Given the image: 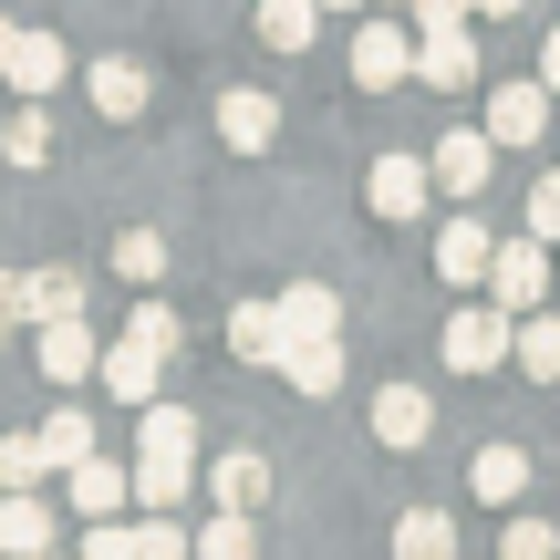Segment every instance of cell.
Instances as JSON below:
<instances>
[{
    "label": "cell",
    "instance_id": "1",
    "mask_svg": "<svg viewBox=\"0 0 560 560\" xmlns=\"http://www.w3.org/2000/svg\"><path fill=\"white\" fill-rule=\"evenodd\" d=\"M540 291H560L550 240H499L488 249V301H499V312H540Z\"/></svg>",
    "mask_w": 560,
    "mask_h": 560
},
{
    "label": "cell",
    "instance_id": "2",
    "mask_svg": "<svg viewBox=\"0 0 560 560\" xmlns=\"http://www.w3.org/2000/svg\"><path fill=\"white\" fill-rule=\"evenodd\" d=\"M509 332H520V322H509L499 301H467V312H446V363H457V374H499Z\"/></svg>",
    "mask_w": 560,
    "mask_h": 560
},
{
    "label": "cell",
    "instance_id": "3",
    "mask_svg": "<svg viewBox=\"0 0 560 560\" xmlns=\"http://www.w3.org/2000/svg\"><path fill=\"white\" fill-rule=\"evenodd\" d=\"M353 83H363V94L416 83V32H405V21H363V32H353Z\"/></svg>",
    "mask_w": 560,
    "mask_h": 560
},
{
    "label": "cell",
    "instance_id": "4",
    "mask_svg": "<svg viewBox=\"0 0 560 560\" xmlns=\"http://www.w3.org/2000/svg\"><path fill=\"white\" fill-rule=\"evenodd\" d=\"M488 166H499V136H488V125H446V136H436V156H425V177H436L446 198H478V187H488Z\"/></svg>",
    "mask_w": 560,
    "mask_h": 560
},
{
    "label": "cell",
    "instance_id": "5",
    "mask_svg": "<svg viewBox=\"0 0 560 560\" xmlns=\"http://www.w3.org/2000/svg\"><path fill=\"white\" fill-rule=\"evenodd\" d=\"M32 363H42L52 384H94L104 342H94V322H83V312H62V322H42V332H32Z\"/></svg>",
    "mask_w": 560,
    "mask_h": 560
},
{
    "label": "cell",
    "instance_id": "6",
    "mask_svg": "<svg viewBox=\"0 0 560 560\" xmlns=\"http://www.w3.org/2000/svg\"><path fill=\"white\" fill-rule=\"evenodd\" d=\"M550 83L540 73H529V83H499V94H488V136H499V145H540L550 136Z\"/></svg>",
    "mask_w": 560,
    "mask_h": 560
},
{
    "label": "cell",
    "instance_id": "7",
    "mask_svg": "<svg viewBox=\"0 0 560 560\" xmlns=\"http://www.w3.org/2000/svg\"><path fill=\"white\" fill-rule=\"evenodd\" d=\"M83 94H94V115H104V125H136V115H145V94H156V83H145V62H125V52H104V62H83Z\"/></svg>",
    "mask_w": 560,
    "mask_h": 560
},
{
    "label": "cell",
    "instance_id": "8",
    "mask_svg": "<svg viewBox=\"0 0 560 560\" xmlns=\"http://www.w3.org/2000/svg\"><path fill=\"white\" fill-rule=\"evenodd\" d=\"M363 198H374V219H425V198H436V177H425V156H374V177H363Z\"/></svg>",
    "mask_w": 560,
    "mask_h": 560
},
{
    "label": "cell",
    "instance_id": "9",
    "mask_svg": "<svg viewBox=\"0 0 560 560\" xmlns=\"http://www.w3.org/2000/svg\"><path fill=\"white\" fill-rule=\"evenodd\" d=\"M416 83H436V94L478 83V42H467V21H446V32H416Z\"/></svg>",
    "mask_w": 560,
    "mask_h": 560
},
{
    "label": "cell",
    "instance_id": "10",
    "mask_svg": "<svg viewBox=\"0 0 560 560\" xmlns=\"http://www.w3.org/2000/svg\"><path fill=\"white\" fill-rule=\"evenodd\" d=\"M280 332H291V342H342V291L291 280V291H280Z\"/></svg>",
    "mask_w": 560,
    "mask_h": 560
},
{
    "label": "cell",
    "instance_id": "11",
    "mask_svg": "<svg viewBox=\"0 0 560 560\" xmlns=\"http://www.w3.org/2000/svg\"><path fill=\"white\" fill-rule=\"evenodd\" d=\"M52 540H62V529H52V509H42L32 488H0V550H11V560H42Z\"/></svg>",
    "mask_w": 560,
    "mask_h": 560
},
{
    "label": "cell",
    "instance_id": "12",
    "mask_svg": "<svg viewBox=\"0 0 560 560\" xmlns=\"http://www.w3.org/2000/svg\"><path fill=\"white\" fill-rule=\"evenodd\" d=\"M156 374L166 363L145 353V342H104V363H94V384H115V405H136V416L156 405Z\"/></svg>",
    "mask_w": 560,
    "mask_h": 560
},
{
    "label": "cell",
    "instance_id": "13",
    "mask_svg": "<svg viewBox=\"0 0 560 560\" xmlns=\"http://www.w3.org/2000/svg\"><path fill=\"white\" fill-rule=\"evenodd\" d=\"M62 73H73V52H62L52 32H21V42H11V73H0V83H21V104H42Z\"/></svg>",
    "mask_w": 560,
    "mask_h": 560
},
{
    "label": "cell",
    "instance_id": "14",
    "mask_svg": "<svg viewBox=\"0 0 560 560\" xmlns=\"http://www.w3.org/2000/svg\"><path fill=\"white\" fill-rule=\"evenodd\" d=\"M62 488H73V509H83V520H125V499H136L115 457H83V467H62Z\"/></svg>",
    "mask_w": 560,
    "mask_h": 560
},
{
    "label": "cell",
    "instance_id": "15",
    "mask_svg": "<svg viewBox=\"0 0 560 560\" xmlns=\"http://www.w3.org/2000/svg\"><path fill=\"white\" fill-rule=\"evenodd\" d=\"M425 425H436L425 384H384V395H374V436H384V446H425Z\"/></svg>",
    "mask_w": 560,
    "mask_h": 560
},
{
    "label": "cell",
    "instance_id": "16",
    "mask_svg": "<svg viewBox=\"0 0 560 560\" xmlns=\"http://www.w3.org/2000/svg\"><path fill=\"white\" fill-rule=\"evenodd\" d=\"M229 353H240V363H280V353H291L280 301H240V312H229Z\"/></svg>",
    "mask_w": 560,
    "mask_h": 560
},
{
    "label": "cell",
    "instance_id": "17",
    "mask_svg": "<svg viewBox=\"0 0 560 560\" xmlns=\"http://www.w3.org/2000/svg\"><path fill=\"white\" fill-rule=\"evenodd\" d=\"M219 136L240 145V156H270V136H280V104H270V94H219Z\"/></svg>",
    "mask_w": 560,
    "mask_h": 560
},
{
    "label": "cell",
    "instance_id": "18",
    "mask_svg": "<svg viewBox=\"0 0 560 560\" xmlns=\"http://www.w3.org/2000/svg\"><path fill=\"white\" fill-rule=\"evenodd\" d=\"M488 249H499V240H488L478 219H446V240H436V280H457V291H467V280H488Z\"/></svg>",
    "mask_w": 560,
    "mask_h": 560
},
{
    "label": "cell",
    "instance_id": "19",
    "mask_svg": "<svg viewBox=\"0 0 560 560\" xmlns=\"http://www.w3.org/2000/svg\"><path fill=\"white\" fill-rule=\"evenodd\" d=\"M467 478H478L488 509H520V499H529V457H520V446H478V467H467Z\"/></svg>",
    "mask_w": 560,
    "mask_h": 560
},
{
    "label": "cell",
    "instance_id": "20",
    "mask_svg": "<svg viewBox=\"0 0 560 560\" xmlns=\"http://www.w3.org/2000/svg\"><path fill=\"white\" fill-rule=\"evenodd\" d=\"M208 488H219V509H260V499H270V457H249V446H229V457L208 467Z\"/></svg>",
    "mask_w": 560,
    "mask_h": 560
},
{
    "label": "cell",
    "instance_id": "21",
    "mask_svg": "<svg viewBox=\"0 0 560 560\" xmlns=\"http://www.w3.org/2000/svg\"><path fill=\"white\" fill-rule=\"evenodd\" d=\"M395 560H457V520H446V509H405L395 520Z\"/></svg>",
    "mask_w": 560,
    "mask_h": 560
},
{
    "label": "cell",
    "instance_id": "22",
    "mask_svg": "<svg viewBox=\"0 0 560 560\" xmlns=\"http://www.w3.org/2000/svg\"><path fill=\"white\" fill-rule=\"evenodd\" d=\"M509 363H529L540 384H560V312H520V332H509Z\"/></svg>",
    "mask_w": 560,
    "mask_h": 560
},
{
    "label": "cell",
    "instance_id": "23",
    "mask_svg": "<svg viewBox=\"0 0 560 560\" xmlns=\"http://www.w3.org/2000/svg\"><path fill=\"white\" fill-rule=\"evenodd\" d=\"M32 436H42V457H52V467H83V457H94V416H83V405H52Z\"/></svg>",
    "mask_w": 560,
    "mask_h": 560
},
{
    "label": "cell",
    "instance_id": "24",
    "mask_svg": "<svg viewBox=\"0 0 560 560\" xmlns=\"http://www.w3.org/2000/svg\"><path fill=\"white\" fill-rule=\"evenodd\" d=\"M280 374H291V395H332V384H342V342H291V353H280Z\"/></svg>",
    "mask_w": 560,
    "mask_h": 560
},
{
    "label": "cell",
    "instance_id": "25",
    "mask_svg": "<svg viewBox=\"0 0 560 560\" xmlns=\"http://www.w3.org/2000/svg\"><path fill=\"white\" fill-rule=\"evenodd\" d=\"M187 550L198 560H260V529H249V509H219L208 529H187Z\"/></svg>",
    "mask_w": 560,
    "mask_h": 560
},
{
    "label": "cell",
    "instance_id": "26",
    "mask_svg": "<svg viewBox=\"0 0 560 560\" xmlns=\"http://www.w3.org/2000/svg\"><path fill=\"white\" fill-rule=\"evenodd\" d=\"M187 446H198V416H187V405H145L136 457H187Z\"/></svg>",
    "mask_w": 560,
    "mask_h": 560
},
{
    "label": "cell",
    "instance_id": "27",
    "mask_svg": "<svg viewBox=\"0 0 560 560\" xmlns=\"http://www.w3.org/2000/svg\"><path fill=\"white\" fill-rule=\"evenodd\" d=\"M62 312H83V280L73 270H32V280H21V322H62Z\"/></svg>",
    "mask_w": 560,
    "mask_h": 560
},
{
    "label": "cell",
    "instance_id": "28",
    "mask_svg": "<svg viewBox=\"0 0 560 560\" xmlns=\"http://www.w3.org/2000/svg\"><path fill=\"white\" fill-rule=\"evenodd\" d=\"M125 488H136V509H177L187 499V457H136Z\"/></svg>",
    "mask_w": 560,
    "mask_h": 560
},
{
    "label": "cell",
    "instance_id": "29",
    "mask_svg": "<svg viewBox=\"0 0 560 560\" xmlns=\"http://www.w3.org/2000/svg\"><path fill=\"white\" fill-rule=\"evenodd\" d=\"M312 21H322V0H260V42H270V52H301Z\"/></svg>",
    "mask_w": 560,
    "mask_h": 560
},
{
    "label": "cell",
    "instance_id": "30",
    "mask_svg": "<svg viewBox=\"0 0 560 560\" xmlns=\"http://www.w3.org/2000/svg\"><path fill=\"white\" fill-rule=\"evenodd\" d=\"M0 156H11V166H42V156H52V115H42V104H21V115L0 125Z\"/></svg>",
    "mask_w": 560,
    "mask_h": 560
},
{
    "label": "cell",
    "instance_id": "31",
    "mask_svg": "<svg viewBox=\"0 0 560 560\" xmlns=\"http://www.w3.org/2000/svg\"><path fill=\"white\" fill-rule=\"evenodd\" d=\"M42 478H62L52 457H42V436L21 425V436H0V488H42Z\"/></svg>",
    "mask_w": 560,
    "mask_h": 560
},
{
    "label": "cell",
    "instance_id": "32",
    "mask_svg": "<svg viewBox=\"0 0 560 560\" xmlns=\"http://www.w3.org/2000/svg\"><path fill=\"white\" fill-rule=\"evenodd\" d=\"M499 560H560V529L540 520V509H520V520L499 529Z\"/></svg>",
    "mask_w": 560,
    "mask_h": 560
},
{
    "label": "cell",
    "instance_id": "33",
    "mask_svg": "<svg viewBox=\"0 0 560 560\" xmlns=\"http://www.w3.org/2000/svg\"><path fill=\"white\" fill-rule=\"evenodd\" d=\"M125 342H145V353L166 363V353H177L187 332H177V312H166V301H136V322H125Z\"/></svg>",
    "mask_w": 560,
    "mask_h": 560
},
{
    "label": "cell",
    "instance_id": "34",
    "mask_svg": "<svg viewBox=\"0 0 560 560\" xmlns=\"http://www.w3.org/2000/svg\"><path fill=\"white\" fill-rule=\"evenodd\" d=\"M136 560H198V550H187V529L166 520V509H145L136 520Z\"/></svg>",
    "mask_w": 560,
    "mask_h": 560
},
{
    "label": "cell",
    "instance_id": "35",
    "mask_svg": "<svg viewBox=\"0 0 560 560\" xmlns=\"http://www.w3.org/2000/svg\"><path fill=\"white\" fill-rule=\"evenodd\" d=\"M115 270L125 280H156L166 270V240H156V229H125V240H115Z\"/></svg>",
    "mask_w": 560,
    "mask_h": 560
},
{
    "label": "cell",
    "instance_id": "36",
    "mask_svg": "<svg viewBox=\"0 0 560 560\" xmlns=\"http://www.w3.org/2000/svg\"><path fill=\"white\" fill-rule=\"evenodd\" d=\"M83 560H136V520H83Z\"/></svg>",
    "mask_w": 560,
    "mask_h": 560
},
{
    "label": "cell",
    "instance_id": "37",
    "mask_svg": "<svg viewBox=\"0 0 560 560\" xmlns=\"http://www.w3.org/2000/svg\"><path fill=\"white\" fill-rule=\"evenodd\" d=\"M529 240H560V177L529 187Z\"/></svg>",
    "mask_w": 560,
    "mask_h": 560
},
{
    "label": "cell",
    "instance_id": "38",
    "mask_svg": "<svg viewBox=\"0 0 560 560\" xmlns=\"http://www.w3.org/2000/svg\"><path fill=\"white\" fill-rule=\"evenodd\" d=\"M446 21H467V0H416V32H446Z\"/></svg>",
    "mask_w": 560,
    "mask_h": 560
},
{
    "label": "cell",
    "instance_id": "39",
    "mask_svg": "<svg viewBox=\"0 0 560 560\" xmlns=\"http://www.w3.org/2000/svg\"><path fill=\"white\" fill-rule=\"evenodd\" d=\"M540 83H550V94H560V21H550V32H540Z\"/></svg>",
    "mask_w": 560,
    "mask_h": 560
},
{
    "label": "cell",
    "instance_id": "40",
    "mask_svg": "<svg viewBox=\"0 0 560 560\" xmlns=\"http://www.w3.org/2000/svg\"><path fill=\"white\" fill-rule=\"evenodd\" d=\"M21 322V270H0V332Z\"/></svg>",
    "mask_w": 560,
    "mask_h": 560
},
{
    "label": "cell",
    "instance_id": "41",
    "mask_svg": "<svg viewBox=\"0 0 560 560\" xmlns=\"http://www.w3.org/2000/svg\"><path fill=\"white\" fill-rule=\"evenodd\" d=\"M467 11H488V21H509V11H529V0H467Z\"/></svg>",
    "mask_w": 560,
    "mask_h": 560
},
{
    "label": "cell",
    "instance_id": "42",
    "mask_svg": "<svg viewBox=\"0 0 560 560\" xmlns=\"http://www.w3.org/2000/svg\"><path fill=\"white\" fill-rule=\"evenodd\" d=\"M11 42H21V32H11V21H0V73H11Z\"/></svg>",
    "mask_w": 560,
    "mask_h": 560
},
{
    "label": "cell",
    "instance_id": "43",
    "mask_svg": "<svg viewBox=\"0 0 560 560\" xmlns=\"http://www.w3.org/2000/svg\"><path fill=\"white\" fill-rule=\"evenodd\" d=\"M322 11H363V0H322Z\"/></svg>",
    "mask_w": 560,
    "mask_h": 560
},
{
    "label": "cell",
    "instance_id": "44",
    "mask_svg": "<svg viewBox=\"0 0 560 560\" xmlns=\"http://www.w3.org/2000/svg\"><path fill=\"white\" fill-rule=\"evenodd\" d=\"M42 560H62V550H42Z\"/></svg>",
    "mask_w": 560,
    "mask_h": 560
},
{
    "label": "cell",
    "instance_id": "45",
    "mask_svg": "<svg viewBox=\"0 0 560 560\" xmlns=\"http://www.w3.org/2000/svg\"><path fill=\"white\" fill-rule=\"evenodd\" d=\"M405 11H416V0H405Z\"/></svg>",
    "mask_w": 560,
    "mask_h": 560
}]
</instances>
